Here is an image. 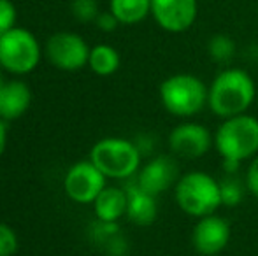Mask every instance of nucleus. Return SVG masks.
<instances>
[{"label": "nucleus", "instance_id": "obj_1", "mask_svg": "<svg viewBox=\"0 0 258 256\" xmlns=\"http://www.w3.org/2000/svg\"><path fill=\"white\" fill-rule=\"evenodd\" d=\"M256 97L253 77L242 68H225L214 77L207 92V106L218 118L244 114Z\"/></svg>", "mask_w": 258, "mask_h": 256}, {"label": "nucleus", "instance_id": "obj_2", "mask_svg": "<svg viewBox=\"0 0 258 256\" xmlns=\"http://www.w3.org/2000/svg\"><path fill=\"white\" fill-rule=\"evenodd\" d=\"M174 198L183 212L194 218L214 214L221 205L220 181L207 172L191 170L174 185Z\"/></svg>", "mask_w": 258, "mask_h": 256}, {"label": "nucleus", "instance_id": "obj_3", "mask_svg": "<svg viewBox=\"0 0 258 256\" xmlns=\"http://www.w3.org/2000/svg\"><path fill=\"white\" fill-rule=\"evenodd\" d=\"M209 88L194 74H172L163 79L158 95L167 113L177 118H190L207 106Z\"/></svg>", "mask_w": 258, "mask_h": 256}, {"label": "nucleus", "instance_id": "obj_4", "mask_svg": "<svg viewBox=\"0 0 258 256\" xmlns=\"http://www.w3.org/2000/svg\"><path fill=\"white\" fill-rule=\"evenodd\" d=\"M214 147L223 160H249L258 153V120L239 114L223 120L214 133Z\"/></svg>", "mask_w": 258, "mask_h": 256}, {"label": "nucleus", "instance_id": "obj_5", "mask_svg": "<svg viewBox=\"0 0 258 256\" xmlns=\"http://www.w3.org/2000/svg\"><path fill=\"white\" fill-rule=\"evenodd\" d=\"M141 149L132 140L121 137H105L90 151V161L109 179H128L141 167Z\"/></svg>", "mask_w": 258, "mask_h": 256}, {"label": "nucleus", "instance_id": "obj_6", "mask_svg": "<svg viewBox=\"0 0 258 256\" xmlns=\"http://www.w3.org/2000/svg\"><path fill=\"white\" fill-rule=\"evenodd\" d=\"M42 58V48L30 30L14 27L0 35V67L14 75L30 74Z\"/></svg>", "mask_w": 258, "mask_h": 256}, {"label": "nucleus", "instance_id": "obj_7", "mask_svg": "<svg viewBox=\"0 0 258 256\" xmlns=\"http://www.w3.org/2000/svg\"><path fill=\"white\" fill-rule=\"evenodd\" d=\"M46 58L60 70L76 72L88 65L90 48L81 35L74 32H58L46 42Z\"/></svg>", "mask_w": 258, "mask_h": 256}, {"label": "nucleus", "instance_id": "obj_8", "mask_svg": "<svg viewBox=\"0 0 258 256\" xmlns=\"http://www.w3.org/2000/svg\"><path fill=\"white\" fill-rule=\"evenodd\" d=\"M105 179L93 161H78L65 174L63 188L76 204H93L105 188Z\"/></svg>", "mask_w": 258, "mask_h": 256}, {"label": "nucleus", "instance_id": "obj_9", "mask_svg": "<svg viewBox=\"0 0 258 256\" xmlns=\"http://www.w3.org/2000/svg\"><path fill=\"white\" fill-rule=\"evenodd\" d=\"M214 146V137L209 128L201 123L186 121L172 128L169 133V147L176 156L184 160H195L204 156Z\"/></svg>", "mask_w": 258, "mask_h": 256}, {"label": "nucleus", "instance_id": "obj_10", "mask_svg": "<svg viewBox=\"0 0 258 256\" xmlns=\"http://www.w3.org/2000/svg\"><path fill=\"white\" fill-rule=\"evenodd\" d=\"M151 16L165 32L181 34L197 20V0H151Z\"/></svg>", "mask_w": 258, "mask_h": 256}, {"label": "nucleus", "instance_id": "obj_11", "mask_svg": "<svg viewBox=\"0 0 258 256\" xmlns=\"http://www.w3.org/2000/svg\"><path fill=\"white\" fill-rule=\"evenodd\" d=\"M230 240V225L220 216H204L199 218L191 232V244L199 254L214 256L225 249Z\"/></svg>", "mask_w": 258, "mask_h": 256}, {"label": "nucleus", "instance_id": "obj_12", "mask_svg": "<svg viewBox=\"0 0 258 256\" xmlns=\"http://www.w3.org/2000/svg\"><path fill=\"white\" fill-rule=\"evenodd\" d=\"M179 179L177 163L170 156H156L150 160L137 174V185L150 195H160L174 186Z\"/></svg>", "mask_w": 258, "mask_h": 256}, {"label": "nucleus", "instance_id": "obj_13", "mask_svg": "<svg viewBox=\"0 0 258 256\" xmlns=\"http://www.w3.org/2000/svg\"><path fill=\"white\" fill-rule=\"evenodd\" d=\"M32 104V93L27 82L6 81L0 95V118L6 121H14L28 111Z\"/></svg>", "mask_w": 258, "mask_h": 256}, {"label": "nucleus", "instance_id": "obj_14", "mask_svg": "<svg viewBox=\"0 0 258 256\" xmlns=\"http://www.w3.org/2000/svg\"><path fill=\"white\" fill-rule=\"evenodd\" d=\"M126 190L128 195V205H126V216L132 223L139 226H148L155 223L158 216V204L155 200V195L146 193L139 185H130Z\"/></svg>", "mask_w": 258, "mask_h": 256}, {"label": "nucleus", "instance_id": "obj_15", "mask_svg": "<svg viewBox=\"0 0 258 256\" xmlns=\"http://www.w3.org/2000/svg\"><path fill=\"white\" fill-rule=\"evenodd\" d=\"M126 205H128L126 190L116 186H105L93 202L97 219L105 223H118V219L126 214Z\"/></svg>", "mask_w": 258, "mask_h": 256}, {"label": "nucleus", "instance_id": "obj_16", "mask_svg": "<svg viewBox=\"0 0 258 256\" xmlns=\"http://www.w3.org/2000/svg\"><path fill=\"white\" fill-rule=\"evenodd\" d=\"M109 11L121 25H136L151 14V0H111Z\"/></svg>", "mask_w": 258, "mask_h": 256}, {"label": "nucleus", "instance_id": "obj_17", "mask_svg": "<svg viewBox=\"0 0 258 256\" xmlns=\"http://www.w3.org/2000/svg\"><path fill=\"white\" fill-rule=\"evenodd\" d=\"M119 53L109 44H97L95 48L90 49L88 67L95 72L97 75H112L119 68Z\"/></svg>", "mask_w": 258, "mask_h": 256}, {"label": "nucleus", "instance_id": "obj_18", "mask_svg": "<svg viewBox=\"0 0 258 256\" xmlns=\"http://www.w3.org/2000/svg\"><path fill=\"white\" fill-rule=\"evenodd\" d=\"M207 53L209 56L218 63H227L234 58L235 55V44L228 35H214L209 39V44H207Z\"/></svg>", "mask_w": 258, "mask_h": 256}, {"label": "nucleus", "instance_id": "obj_19", "mask_svg": "<svg viewBox=\"0 0 258 256\" xmlns=\"http://www.w3.org/2000/svg\"><path fill=\"white\" fill-rule=\"evenodd\" d=\"M220 192H221V205L235 207V205L241 204L244 190H242V185L237 179L228 176L227 179L220 181Z\"/></svg>", "mask_w": 258, "mask_h": 256}, {"label": "nucleus", "instance_id": "obj_20", "mask_svg": "<svg viewBox=\"0 0 258 256\" xmlns=\"http://www.w3.org/2000/svg\"><path fill=\"white\" fill-rule=\"evenodd\" d=\"M72 16L81 23L95 21L99 16V0H72L71 2Z\"/></svg>", "mask_w": 258, "mask_h": 256}, {"label": "nucleus", "instance_id": "obj_21", "mask_svg": "<svg viewBox=\"0 0 258 256\" xmlns=\"http://www.w3.org/2000/svg\"><path fill=\"white\" fill-rule=\"evenodd\" d=\"M18 251V235L6 223H0V256H13Z\"/></svg>", "mask_w": 258, "mask_h": 256}, {"label": "nucleus", "instance_id": "obj_22", "mask_svg": "<svg viewBox=\"0 0 258 256\" xmlns=\"http://www.w3.org/2000/svg\"><path fill=\"white\" fill-rule=\"evenodd\" d=\"M16 7L11 0H0V35L16 27Z\"/></svg>", "mask_w": 258, "mask_h": 256}, {"label": "nucleus", "instance_id": "obj_23", "mask_svg": "<svg viewBox=\"0 0 258 256\" xmlns=\"http://www.w3.org/2000/svg\"><path fill=\"white\" fill-rule=\"evenodd\" d=\"M244 186L249 193L258 197V154L256 156H253L251 163H249L248 170H246Z\"/></svg>", "mask_w": 258, "mask_h": 256}, {"label": "nucleus", "instance_id": "obj_24", "mask_svg": "<svg viewBox=\"0 0 258 256\" xmlns=\"http://www.w3.org/2000/svg\"><path fill=\"white\" fill-rule=\"evenodd\" d=\"M95 25L100 28L102 32H114L118 28V25H121L118 21V18L111 13V11H104V13H99L95 20Z\"/></svg>", "mask_w": 258, "mask_h": 256}, {"label": "nucleus", "instance_id": "obj_25", "mask_svg": "<svg viewBox=\"0 0 258 256\" xmlns=\"http://www.w3.org/2000/svg\"><path fill=\"white\" fill-rule=\"evenodd\" d=\"M239 167H241V161H237V160H223V172L227 176L235 174V172L239 170Z\"/></svg>", "mask_w": 258, "mask_h": 256}, {"label": "nucleus", "instance_id": "obj_26", "mask_svg": "<svg viewBox=\"0 0 258 256\" xmlns=\"http://www.w3.org/2000/svg\"><path fill=\"white\" fill-rule=\"evenodd\" d=\"M7 146V127H6V120L0 118V156L4 154Z\"/></svg>", "mask_w": 258, "mask_h": 256}, {"label": "nucleus", "instance_id": "obj_27", "mask_svg": "<svg viewBox=\"0 0 258 256\" xmlns=\"http://www.w3.org/2000/svg\"><path fill=\"white\" fill-rule=\"evenodd\" d=\"M4 86H6V81L2 79V75H0V95H2V90H4Z\"/></svg>", "mask_w": 258, "mask_h": 256}]
</instances>
